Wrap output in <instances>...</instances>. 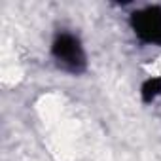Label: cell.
Wrapping results in <instances>:
<instances>
[{
	"mask_svg": "<svg viewBox=\"0 0 161 161\" xmlns=\"http://www.w3.org/2000/svg\"><path fill=\"white\" fill-rule=\"evenodd\" d=\"M131 29L144 44L161 46V6H146L131 15Z\"/></svg>",
	"mask_w": 161,
	"mask_h": 161,
	"instance_id": "2",
	"label": "cell"
},
{
	"mask_svg": "<svg viewBox=\"0 0 161 161\" xmlns=\"http://www.w3.org/2000/svg\"><path fill=\"white\" fill-rule=\"evenodd\" d=\"M140 95L144 99V103H152L161 95V78H150L142 84Z\"/></svg>",
	"mask_w": 161,
	"mask_h": 161,
	"instance_id": "3",
	"label": "cell"
},
{
	"mask_svg": "<svg viewBox=\"0 0 161 161\" xmlns=\"http://www.w3.org/2000/svg\"><path fill=\"white\" fill-rule=\"evenodd\" d=\"M51 55L55 59V63L72 74H80L86 70V49L82 46L78 36L70 34V32H61L53 44H51Z\"/></svg>",
	"mask_w": 161,
	"mask_h": 161,
	"instance_id": "1",
	"label": "cell"
}]
</instances>
